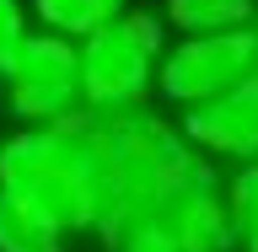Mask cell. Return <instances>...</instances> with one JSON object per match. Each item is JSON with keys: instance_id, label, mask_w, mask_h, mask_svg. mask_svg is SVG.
Segmentation results:
<instances>
[{"instance_id": "cell-5", "label": "cell", "mask_w": 258, "mask_h": 252, "mask_svg": "<svg viewBox=\"0 0 258 252\" xmlns=\"http://www.w3.org/2000/svg\"><path fill=\"white\" fill-rule=\"evenodd\" d=\"M247 75H258V22L167 43L156 59L151 97H161L167 108H194V102H205V97L226 92V86H237Z\"/></svg>"}, {"instance_id": "cell-11", "label": "cell", "mask_w": 258, "mask_h": 252, "mask_svg": "<svg viewBox=\"0 0 258 252\" xmlns=\"http://www.w3.org/2000/svg\"><path fill=\"white\" fill-rule=\"evenodd\" d=\"M221 199H226V220H231V247L258 252V161L221 172Z\"/></svg>"}, {"instance_id": "cell-12", "label": "cell", "mask_w": 258, "mask_h": 252, "mask_svg": "<svg viewBox=\"0 0 258 252\" xmlns=\"http://www.w3.org/2000/svg\"><path fill=\"white\" fill-rule=\"evenodd\" d=\"M108 252H177L172 241H167V231H161V225H151V220H135L124 231V236L113 241Z\"/></svg>"}, {"instance_id": "cell-6", "label": "cell", "mask_w": 258, "mask_h": 252, "mask_svg": "<svg viewBox=\"0 0 258 252\" xmlns=\"http://www.w3.org/2000/svg\"><path fill=\"white\" fill-rule=\"evenodd\" d=\"M177 134L215 166H247L258 161V75L226 86V92L177 108Z\"/></svg>"}, {"instance_id": "cell-10", "label": "cell", "mask_w": 258, "mask_h": 252, "mask_svg": "<svg viewBox=\"0 0 258 252\" xmlns=\"http://www.w3.org/2000/svg\"><path fill=\"white\" fill-rule=\"evenodd\" d=\"M32 16V27L43 32H59V38H70V43H81L86 32L108 27L113 16H124L135 0H22Z\"/></svg>"}, {"instance_id": "cell-3", "label": "cell", "mask_w": 258, "mask_h": 252, "mask_svg": "<svg viewBox=\"0 0 258 252\" xmlns=\"http://www.w3.org/2000/svg\"><path fill=\"white\" fill-rule=\"evenodd\" d=\"M172 43V32L156 11L145 6H129L124 16H113L108 27L86 32L76 43L81 59V113H124L151 102V86H156V59L161 48Z\"/></svg>"}, {"instance_id": "cell-9", "label": "cell", "mask_w": 258, "mask_h": 252, "mask_svg": "<svg viewBox=\"0 0 258 252\" xmlns=\"http://www.w3.org/2000/svg\"><path fill=\"white\" fill-rule=\"evenodd\" d=\"M161 22L177 38H205V32H231L258 22V0H161Z\"/></svg>"}, {"instance_id": "cell-7", "label": "cell", "mask_w": 258, "mask_h": 252, "mask_svg": "<svg viewBox=\"0 0 258 252\" xmlns=\"http://www.w3.org/2000/svg\"><path fill=\"white\" fill-rule=\"evenodd\" d=\"M151 225H161L177 252H237L231 247L226 199H221V166H210V172H199L194 183H183V188L151 215Z\"/></svg>"}, {"instance_id": "cell-4", "label": "cell", "mask_w": 258, "mask_h": 252, "mask_svg": "<svg viewBox=\"0 0 258 252\" xmlns=\"http://www.w3.org/2000/svg\"><path fill=\"white\" fill-rule=\"evenodd\" d=\"M0 108L11 124H54L81 113V59L59 32L27 27L22 43L0 59Z\"/></svg>"}, {"instance_id": "cell-8", "label": "cell", "mask_w": 258, "mask_h": 252, "mask_svg": "<svg viewBox=\"0 0 258 252\" xmlns=\"http://www.w3.org/2000/svg\"><path fill=\"white\" fill-rule=\"evenodd\" d=\"M0 252H70V231L0 188Z\"/></svg>"}, {"instance_id": "cell-1", "label": "cell", "mask_w": 258, "mask_h": 252, "mask_svg": "<svg viewBox=\"0 0 258 252\" xmlns=\"http://www.w3.org/2000/svg\"><path fill=\"white\" fill-rule=\"evenodd\" d=\"M0 188L43 209L48 220H59L70 236H97L102 252L124 236L97 113H70L54 124H16L11 134H0Z\"/></svg>"}, {"instance_id": "cell-13", "label": "cell", "mask_w": 258, "mask_h": 252, "mask_svg": "<svg viewBox=\"0 0 258 252\" xmlns=\"http://www.w3.org/2000/svg\"><path fill=\"white\" fill-rule=\"evenodd\" d=\"M27 27H32L27 6H22V0H0V59L22 43V32H27Z\"/></svg>"}, {"instance_id": "cell-2", "label": "cell", "mask_w": 258, "mask_h": 252, "mask_svg": "<svg viewBox=\"0 0 258 252\" xmlns=\"http://www.w3.org/2000/svg\"><path fill=\"white\" fill-rule=\"evenodd\" d=\"M102 140H108V166H113V193H118L124 231L135 220H151L183 183H194L199 172L215 166L151 102L124 108V113H102Z\"/></svg>"}]
</instances>
